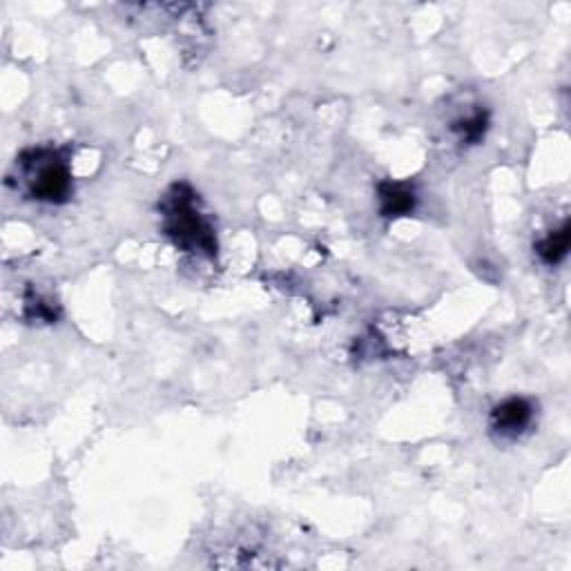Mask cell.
<instances>
[{"label": "cell", "mask_w": 571, "mask_h": 571, "mask_svg": "<svg viewBox=\"0 0 571 571\" xmlns=\"http://www.w3.org/2000/svg\"><path fill=\"white\" fill-rule=\"evenodd\" d=\"M163 221H166L163 224L166 235L179 248L208 257L217 255L215 230L195 206V192L188 186H174L168 192L166 201H163Z\"/></svg>", "instance_id": "obj_1"}, {"label": "cell", "mask_w": 571, "mask_h": 571, "mask_svg": "<svg viewBox=\"0 0 571 571\" xmlns=\"http://www.w3.org/2000/svg\"><path fill=\"white\" fill-rule=\"evenodd\" d=\"M18 166L29 197L43 203H65L72 195V170L67 161L50 148L25 152Z\"/></svg>", "instance_id": "obj_2"}, {"label": "cell", "mask_w": 571, "mask_h": 571, "mask_svg": "<svg viewBox=\"0 0 571 571\" xmlns=\"http://www.w3.org/2000/svg\"><path fill=\"white\" fill-rule=\"evenodd\" d=\"M534 422V404L525 398H507L493 406L489 427L500 440H516Z\"/></svg>", "instance_id": "obj_3"}, {"label": "cell", "mask_w": 571, "mask_h": 571, "mask_svg": "<svg viewBox=\"0 0 571 571\" xmlns=\"http://www.w3.org/2000/svg\"><path fill=\"white\" fill-rule=\"evenodd\" d=\"M380 203L384 217H402L409 215L415 206V195L404 183L386 181L380 186Z\"/></svg>", "instance_id": "obj_4"}, {"label": "cell", "mask_w": 571, "mask_h": 571, "mask_svg": "<svg viewBox=\"0 0 571 571\" xmlns=\"http://www.w3.org/2000/svg\"><path fill=\"white\" fill-rule=\"evenodd\" d=\"M569 244H571V230L565 221V224L560 226L558 230H551L543 241H538L536 253L540 259L545 261L547 266H556L567 257Z\"/></svg>", "instance_id": "obj_5"}, {"label": "cell", "mask_w": 571, "mask_h": 571, "mask_svg": "<svg viewBox=\"0 0 571 571\" xmlns=\"http://www.w3.org/2000/svg\"><path fill=\"white\" fill-rule=\"evenodd\" d=\"M451 128L458 134V139L462 143H478L482 137H485V132L489 128V116L487 112L476 110L469 116H462V119L453 123Z\"/></svg>", "instance_id": "obj_6"}]
</instances>
